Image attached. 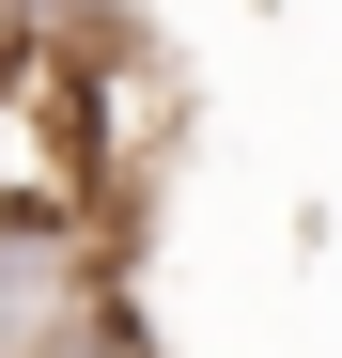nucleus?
<instances>
[{"mask_svg":"<svg viewBox=\"0 0 342 358\" xmlns=\"http://www.w3.org/2000/svg\"><path fill=\"white\" fill-rule=\"evenodd\" d=\"M16 47H47V31H31V0H0V63H16Z\"/></svg>","mask_w":342,"mask_h":358,"instance_id":"nucleus-1","label":"nucleus"}]
</instances>
